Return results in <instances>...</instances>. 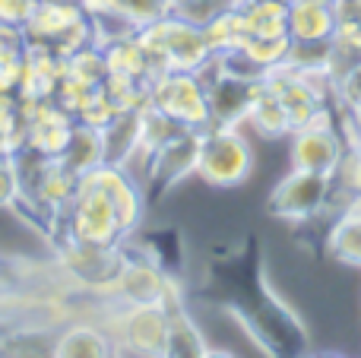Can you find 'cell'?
<instances>
[{"label":"cell","instance_id":"7402d4cb","mask_svg":"<svg viewBox=\"0 0 361 358\" xmlns=\"http://www.w3.org/2000/svg\"><path fill=\"white\" fill-rule=\"evenodd\" d=\"M171 0H118V16L130 25L133 32H140L143 25L156 23V19L169 16Z\"/></svg>","mask_w":361,"mask_h":358},{"label":"cell","instance_id":"6da1fadb","mask_svg":"<svg viewBox=\"0 0 361 358\" xmlns=\"http://www.w3.org/2000/svg\"><path fill=\"white\" fill-rule=\"evenodd\" d=\"M137 38L143 44L146 57H149V80L159 73H169V70L197 73L200 67H206L212 61V51L203 38V29L178 19L175 13L143 25L137 32Z\"/></svg>","mask_w":361,"mask_h":358},{"label":"cell","instance_id":"7c38bea8","mask_svg":"<svg viewBox=\"0 0 361 358\" xmlns=\"http://www.w3.org/2000/svg\"><path fill=\"white\" fill-rule=\"evenodd\" d=\"M336 6L333 0L320 4H288V38L292 42H330L336 32Z\"/></svg>","mask_w":361,"mask_h":358},{"label":"cell","instance_id":"ba28073f","mask_svg":"<svg viewBox=\"0 0 361 358\" xmlns=\"http://www.w3.org/2000/svg\"><path fill=\"white\" fill-rule=\"evenodd\" d=\"M54 245H57V251H54L57 270L82 292H92L102 283H108L118 273L121 260H124V245L99 247V245H89V241L70 238V235L54 238Z\"/></svg>","mask_w":361,"mask_h":358},{"label":"cell","instance_id":"4316f807","mask_svg":"<svg viewBox=\"0 0 361 358\" xmlns=\"http://www.w3.org/2000/svg\"><path fill=\"white\" fill-rule=\"evenodd\" d=\"M345 213H355V216H361V194H352L349 197V203H345Z\"/></svg>","mask_w":361,"mask_h":358},{"label":"cell","instance_id":"d6986e66","mask_svg":"<svg viewBox=\"0 0 361 358\" xmlns=\"http://www.w3.org/2000/svg\"><path fill=\"white\" fill-rule=\"evenodd\" d=\"M29 140V121L16 92H0V156H19Z\"/></svg>","mask_w":361,"mask_h":358},{"label":"cell","instance_id":"ac0fdd59","mask_svg":"<svg viewBox=\"0 0 361 358\" xmlns=\"http://www.w3.org/2000/svg\"><path fill=\"white\" fill-rule=\"evenodd\" d=\"M61 159L76 175H86L89 168L102 165L105 162V137H102V130L86 124H73V137H70V146Z\"/></svg>","mask_w":361,"mask_h":358},{"label":"cell","instance_id":"277c9868","mask_svg":"<svg viewBox=\"0 0 361 358\" xmlns=\"http://www.w3.org/2000/svg\"><path fill=\"white\" fill-rule=\"evenodd\" d=\"M333 200V175L307 168H288L279 178L267 200V213L286 226H307L320 213H326Z\"/></svg>","mask_w":361,"mask_h":358},{"label":"cell","instance_id":"7a4b0ae2","mask_svg":"<svg viewBox=\"0 0 361 358\" xmlns=\"http://www.w3.org/2000/svg\"><path fill=\"white\" fill-rule=\"evenodd\" d=\"M254 149L250 140L241 133V127L212 124L200 133V159L197 178L216 190L241 187L254 175Z\"/></svg>","mask_w":361,"mask_h":358},{"label":"cell","instance_id":"4fadbf2b","mask_svg":"<svg viewBox=\"0 0 361 358\" xmlns=\"http://www.w3.org/2000/svg\"><path fill=\"white\" fill-rule=\"evenodd\" d=\"M263 140H282V137H292V121H288V111L286 105L279 101V95L273 92L269 86H257V95H254V105L247 111V121Z\"/></svg>","mask_w":361,"mask_h":358},{"label":"cell","instance_id":"ffe728a7","mask_svg":"<svg viewBox=\"0 0 361 358\" xmlns=\"http://www.w3.org/2000/svg\"><path fill=\"white\" fill-rule=\"evenodd\" d=\"M63 76L73 82H82V86H89V89L102 86L108 76L102 44H86V48H76L73 54L63 57Z\"/></svg>","mask_w":361,"mask_h":358},{"label":"cell","instance_id":"9c48e42d","mask_svg":"<svg viewBox=\"0 0 361 358\" xmlns=\"http://www.w3.org/2000/svg\"><path fill=\"white\" fill-rule=\"evenodd\" d=\"M200 133L203 130H178L159 146L146 175V197H165L187 178H197Z\"/></svg>","mask_w":361,"mask_h":358},{"label":"cell","instance_id":"e0dca14e","mask_svg":"<svg viewBox=\"0 0 361 358\" xmlns=\"http://www.w3.org/2000/svg\"><path fill=\"white\" fill-rule=\"evenodd\" d=\"M250 38H288V4L286 0H263L241 6Z\"/></svg>","mask_w":361,"mask_h":358},{"label":"cell","instance_id":"44dd1931","mask_svg":"<svg viewBox=\"0 0 361 358\" xmlns=\"http://www.w3.org/2000/svg\"><path fill=\"white\" fill-rule=\"evenodd\" d=\"M118 105L111 101V95L105 92V86L92 89V92L86 95V101L80 105V111H76V124H86V127H95V130H105L108 124H111L114 118H118Z\"/></svg>","mask_w":361,"mask_h":358},{"label":"cell","instance_id":"3957f363","mask_svg":"<svg viewBox=\"0 0 361 358\" xmlns=\"http://www.w3.org/2000/svg\"><path fill=\"white\" fill-rule=\"evenodd\" d=\"M23 29L32 44H44L61 57L95 44V25L76 0H38Z\"/></svg>","mask_w":361,"mask_h":358},{"label":"cell","instance_id":"8992f818","mask_svg":"<svg viewBox=\"0 0 361 358\" xmlns=\"http://www.w3.org/2000/svg\"><path fill=\"white\" fill-rule=\"evenodd\" d=\"M149 101L171 118L180 130H206L212 127L206 86L190 70H169L149 80Z\"/></svg>","mask_w":361,"mask_h":358},{"label":"cell","instance_id":"484cf974","mask_svg":"<svg viewBox=\"0 0 361 358\" xmlns=\"http://www.w3.org/2000/svg\"><path fill=\"white\" fill-rule=\"evenodd\" d=\"M35 6H38V0H0V23L25 25Z\"/></svg>","mask_w":361,"mask_h":358},{"label":"cell","instance_id":"8fae6325","mask_svg":"<svg viewBox=\"0 0 361 358\" xmlns=\"http://www.w3.org/2000/svg\"><path fill=\"white\" fill-rule=\"evenodd\" d=\"M51 355L57 358H105L114 355V342L95 321H73L54 333Z\"/></svg>","mask_w":361,"mask_h":358},{"label":"cell","instance_id":"603a6c76","mask_svg":"<svg viewBox=\"0 0 361 358\" xmlns=\"http://www.w3.org/2000/svg\"><path fill=\"white\" fill-rule=\"evenodd\" d=\"M231 6H238V0H171V13L184 23L200 25V29L206 23H212L216 16H222L225 10H231Z\"/></svg>","mask_w":361,"mask_h":358},{"label":"cell","instance_id":"83f0119b","mask_svg":"<svg viewBox=\"0 0 361 358\" xmlns=\"http://www.w3.org/2000/svg\"><path fill=\"white\" fill-rule=\"evenodd\" d=\"M250 4H263V0H238V6H250Z\"/></svg>","mask_w":361,"mask_h":358},{"label":"cell","instance_id":"f1b7e54d","mask_svg":"<svg viewBox=\"0 0 361 358\" xmlns=\"http://www.w3.org/2000/svg\"><path fill=\"white\" fill-rule=\"evenodd\" d=\"M286 4H320V0H286Z\"/></svg>","mask_w":361,"mask_h":358},{"label":"cell","instance_id":"5bb4252c","mask_svg":"<svg viewBox=\"0 0 361 358\" xmlns=\"http://www.w3.org/2000/svg\"><path fill=\"white\" fill-rule=\"evenodd\" d=\"M324 247L336 264L361 270V216L355 213H339V219L326 228Z\"/></svg>","mask_w":361,"mask_h":358},{"label":"cell","instance_id":"5b68a950","mask_svg":"<svg viewBox=\"0 0 361 358\" xmlns=\"http://www.w3.org/2000/svg\"><path fill=\"white\" fill-rule=\"evenodd\" d=\"M61 235H70V238L89 241V245H99V247H121L127 241L114 200L102 187H92V184H82V181L70 209L61 219Z\"/></svg>","mask_w":361,"mask_h":358},{"label":"cell","instance_id":"9a60e30c","mask_svg":"<svg viewBox=\"0 0 361 358\" xmlns=\"http://www.w3.org/2000/svg\"><path fill=\"white\" fill-rule=\"evenodd\" d=\"M203 38L206 44H209L212 57L225 54V51H235L241 48L244 42H247V23H244V10L241 6H231V10H225L222 16H216L212 23L203 25Z\"/></svg>","mask_w":361,"mask_h":358},{"label":"cell","instance_id":"52a82bcc","mask_svg":"<svg viewBox=\"0 0 361 358\" xmlns=\"http://www.w3.org/2000/svg\"><path fill=\"white\" fill-rule=\"evenodd\" d=\"M288 143V168H307V171H324L333 175L343 162V156L349 152L343 130L336 127L330 105H320L317 114L307 121L305 127L292 133Z\"/></svg>","mask_w":361,"mask_h":358},{"label":"cell","instance_id":"cb8c5ba5","mask_svg":"<svg viewBox=\"0 0 361 358\" xmlns=\"http://www.w3.org/2000/svg\"><path fill=\"white\" fill-rule=\"evenodd\" d=\"M23 200V175L16 156H0V209H16Z\"/></svg>","mask_w":361,"mask_h":358},{"label":"cell","instance_id":"2e32d148","mask_svg":"<svg viewBox=\"0 0 361 358\" xmlns=\"http://www.w3.org/2000/svg\"><path fill=\"white\" fill-rule=\"evenodd\" d=\"M165 355H209V342H206L203 330L190 317L187 308H178L169 314V342H165Z\"/></svg>","mask_w":361,"mask_h":358},{"label":"cell","instance_id":"d4e9b609","mask_svg":"<svg viewBox=\"0 0 361 358\" xmlns=\"http://www.w3.org/2000/svg\"><path fill=\"white\" fill-rule=\"evenodd\" d=\"M333 95L339 101V111H358L361 108V63H355L349 73L339 76L336 86H333Z\"/></svg>","mask_w":361,"mask_h":358},{"label":"cell","instance_id":"30bf717a","mask_svg":"<svg viewBox=\"0 0 361 358\" xmlns=\"http://www.w3.org/2000/svg\"><path fill=\"white\" fill-rule=\"evenodd\" d=\"M63 76V57L57 51L44 48V44H32L25 48L23 76H19V101H51L57 95Z\"/></svg>","mask_w":361,"mask_h":358}]
</instances>
